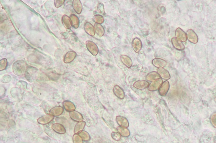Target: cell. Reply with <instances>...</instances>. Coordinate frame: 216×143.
Instances as JSON below:
<instances>
[{
  "label": "cell",
  "instance_id": "cell-35",
  "mask_svg": "<svg viewBox=\"0 0 216 143\" xmlns=\"http://www.w3.org/2000/svg\"><path fill=\"white\" fill-rule=\"evenodd\" d=\"M111 137L114 140L116 141H119L121 139V135L119 133L116 132H112L111 134Z\"/></svg>",
  "mask_w": 216,
  "mask_h": 143
},
{
  "label": "cell",
  "instance_id": "cell-20",
  "mask_svg": "<svg viewBox=\"0 0 216 143\" xmlns=\"http://www.w3.org/2000/svg\"><path fill=\"white\" fill-rule=\"evenodd\" d=\"M73 7L74 11L78 14H80L82 12V4L81 1L80 0H74L73 1Z\"/></svg>",
  "mask_w": 216,
  "mask_h": 143
},
{
  "label": "cell",
  "instance_id": "cell-7",
  "mask_svg": "<svg viewBox=\"0 0 216 143\" xmlns=\"http://www.w3.org/2000/svg\"><path fill=\"white\" fill-rule=\"evenodd\" d=\"M175 36L182 42H185L187 40L186 34L180 28H178L176 30Z\"/></svg>",
  "mask_w": 216,
  "mask_h": 143
},
{
  "label": "cell",
  "instance_id": "cell-2",
  "mask_svg": "<svg viewBox=\"0 0 216 143\" xmlns=\"http://www.w3.org/2000/svg\"><path fill=\"white\" fill-rule=\"evenodd\" d=\"M86 48L88 51L94 56L97 55L99 53V48L97 45L94 42L87 40L86 42Z\"/></svg>",
  "mask_w": 216,
  "mask_h": 143
},
{
  "label": "cell",
  "instance_id": "cell-1",
  "mask_svg": "<svg viewBox=\"0 0 216 143\" xmlns=\"http://www.w3.org/2000/svg\"><path fill=\"white\" fill-rule=\"evenodd\" d=\"M12 71L14 74L19 76H23L26 74L28 69V64L25 61H17L13 64Z\"/></svg>",
  "mask_w": 216,
  "mask_h": 143
},
{
  "label": "cell",
  "instance_id": "cell-15",
  "mask_svg": "<svg viewBox=\"0 0 216 143\" xmlns=\"http://www.w3.org/2000/svg\"><path fill=\"white\" fill-rule=\"evenodd\" d=\"M85 31L89 35L91 36H94L95 34V30L94 27L90 23H86L84 26Z\"/></svg>",
  "mask_w": 216,
  "mask_h": 143
},
{
  "label": "cell",
  "instance_id": "cell-25",
  "mask_svg": "<svg viewBox=\"0 0 216 143\" xmlns=\"http://www.w3.org/2000/svg\"><path fill=\"white\" fill-rule=\"evenodd\" d=\"M161 78L160 75L156 71H152L148 73L146 76V79L147 81H152Z\"/></svg>",
  "mask_w": 216,
  "mask_h": 143
},
{
  "label": "cell",
  "instance_id": "cell-23",
  "mask_svg": "<svg viewBox=\"0 0 216 143\" xmlns=\"http://www.w3.org/2000/svg\"><path fill=\"white\" fill-rule=\"evenodd\" d=\"M62 23L66 29L70 28L72 26V23H71L70 17L66 15L63 16Z\"/></svg>",
  "mask_w": 216,
  "mask_h": 143
},
{
  "label": "cell",
  "instance_id": "cell-34",
  "mask_svg": "<svg viewBox=\"0 0 216 143\" xmlns=\"http://www.w3.org/2000/svg\"><path fill=\"white\" fill-rule=\"evenodd\" d=\"M210 121L213 127L216 128V112H214L211 115Z\"/></svg>",
  "mask_w": 216,
  "mask_h": 143
},
{
  "label": "cell",
  "instance_id": "cell-17",
  "mask_svg": "<svg viewBox=\"0 0 216 143\" xmlns=\"http://www.w3.org/2000/svg\"><path fill=\"white\" fill-rule=\"evenodd\" d=\"M70 117L73 121L77 122H81L83 120V118L82 115L79 112L77 111H73L69 114Z\"/></svg>",
  "mask_w": 216,
  "mask_h": 143
},
{
  "label": "cell",
  "instance_id": "cell-37",
  "mask_svg": "<svg viewBox=\"0 0 216 143\" xmlns=\"http://www.w3.org/2000/svg\"><path fill=\"white\" fill-rule=\"evenodd\" d=\"M214 101H215V102H216V97L215 98Z\"/></svg>",
  "mask_w": 216,
  "mask_h": 143
},
{
  "label": "cell",
  "instance_id": "cell-31",
  "mask_svg": "<svg viewBox=\"0 0 216 143\" xmlns=\"http://www.w3.org/2000/svg\"><path fill=\"white\" fill-rule=\"evenodd\" d=\"M96 12L99 14L102 15H105V12L104 10V5L102 3H99L97 5L96 9Z\"/></svg>",
  "mask_w": 216,
  "mask_h": 143
},
{
  "label": "cell",
  "instance_id": "cell-8",
  "mask_svg": "<svg viewBox=\"0 0 216 143\" xmlns=\"http://www.w3.org/2000/svg\"><path fill=\"white\" fill-rule=\"evenodd\" d=\"M149 85L150 83L146 80H139L134 83L133 86L136 89L142 90L148 88Z\"/></svg>",
  "mask_w": 216,
  "mask_h": 143
},
{
  "label": "cell",
  "instance_id": "cell-33",
  "mask_svg": "<svg viewBox=\"0 0 216 143\" xmlns=\"http://www.w3.org/2000/svg\"><path fill=\"white\" fill-rule=\"evenodd\" d=\"M73 140L74 143H83L82 138L78 134H74L73 137Z\"/></svg>",
  "mask_w": 216,
  "mask_h": 143
},
{
  "label": "cell",
  "instance_id": "cell-14",
  "mask_svg": "<svg viewBox=\"0 0 216 143\" xmlns=\"http://www.w3.org/2000/svg\"><path fill=\"white\" fill-rule=\"evenodd\" d=\"M77 53L75 52L70 51L64 55V61L65 63H70L75 59Z\"/></svg>",
  "mask_w": 216,
  "mask_h": 143
},
{
  "label": "cell",
  "instance_id": "cell-12",
  "mask_svg": "<svg viewBox=\"0 0 216 143\" xmlns=\"http://www.w3.org/2000/svg\"><path fill=\"white\" fill-rule=\"evenodd\" d=\"M152 64L157 68H164L167 65V62L164 59L160 58H155L152 61Z\"/></svg>",
  "mask_w": 216,
  "mask_h": 143
},
{
  "label": "cell",
  "instance_id": "cell-11",
  "mask_svg": "<svg viewBox=\"0 0 216 143\" xmlns=\"http://www.w3.org/2000/svg\"><path fill=\"white\" fill-rule=\"evenodd\" d=\"M171 42L174 47L177 50H183L185 49V46L183 43L176 37L172 38Z\"/></svg>",
  "mask_w": 216,
  "mask_h": 143
},
{
  "label": "cell",
  "instance_id": "cell-9",
  "mask_svg": "<svg viewBox=\"0 0 216 143\" xmlns=\"http://www.w3.org/2000/svg\"><path fill=\"white\" fill-rule=\"evenodd\" d=\"M54 119V117L51 115H45L40 117L37 120L39 124L42 125H46L49 124Z\"/></svg>",
  "mask_w": 216,
  "mask_h": 143
},
{
  "label": "cell",
  "instance_id": "cell-30",
  "mask_svg": "<svg viewBox=\"0 0 216 143\" xmlns=\"http://www.w3.org/2000/svg\"><path fill=\"white\" fill-rule=\"evenodd\" d=\"M93 19L96 23L99 24L103 23L105 20L103 16L99 14L94 16Z\"/></svg>",
  "mask_w": 216,
  "mask_h": 143
},
{
  "label": "cell",
  "instance_id": "cell-32",
  "mask_svg": "<svg viewBox=\"0 0 216 143\" xmlns=\"http://www.w3.org/2000/svg\"><path fill=\"white\" fill-rule=\"evenodd\" d=\"M8 65V60L6 58H3L0 61V70H3L6 68Z\"/></svg>",
  "mask_w": 216,
  "mask_h": 143
},
{
  "label": "cell",
  "instance_id": "cell-5",
  "mask_svg": "<svg viewBox=\"0 0 216 143\" xmlns=\"http://www.w3.org/2000/svg\"><path fill=\"white\" fill-rule=\"evenodd\" d=\"M170 83L168 80L164 81L159 89H158L159 94L162 96H165L167 95L170 89Z\"/></svg>",
  "mask_w": 216,
  "mask_h": 143
},
{
  "label": "cell",
  "instance_id": "cell-19",
  "mask_svg": "<svg viewBox=\"0 0 216 143\" xmlns=\"http://www.w3.org/2000/svg\"><path fill=\"white\" fill-rule=\"evenodd\" d=\"M120 58H121V62L125 66L128 68H130L131 67L132 64H133V62H132L131 58L129 56L125 55H121Z\"/></svg>",
  "mask_w": 216,
  "mask_h": 143
},
{
  "label": "cell",
  "instance_id": "cell-16",
  "mask_svg": "<svg viewBox=\"0 0 216 143\" xmlns=\"http://www.w3.org/2000/svg\"><path fill=\"white\" fill-rule=\"evenodd\" d=\"M52 129L58 133L63 134L65 133L66 130L64 127L61 124L56 123L52 126Z\"/></svg>",
  "mask_w": 216,
  "mask_h": 143
},
{
  "label": "cell",
  "instance_id": "cell-18",
  "mask_svg": "<svg viewBox=\"0 0 216 143\" xmlns=\"http://www.w3.org/2000/svg\"><path fill=\"white\" fill-rule=\"evenodd\" d=\"M157 72L160 77L164 79H170V75L168 70L164 68H159L157 69Z\"/></svg>",
  "mask_w": 216,
  "mask_h": 143
},
{
  "label": "cell",
  "instance_id": "cell-28",
  "mask_svg": "<svg viewBox=\"0 0 216 143\" xmlns=\"http://www.w3.org/2000/svg\"><path fill=\"white\" fill-rule=\"evenodd\" d=\"M86 125V122L85 121H81V122H78L76 125L75 127H74V132L76 134L82 131L84 129Z\"/></svg>",
  "mask_w": 216,
  "mask_h": 143
},
{
  "label": "cell",
  "instance_id": "cell-10",
  "mask_svg": "<svg viewBox=\"0 0 216 143\" xmlns=\"http://www.w3.org/2000/svg\"><path fill=\"white\" fill-rule=\"evenodd\" d=\"M113 92L115 96L120 99H123L125 97L124 90L118 85H115L113 89Z\"/></svg>",
  "mask_w": 216,
  "mask_h": 143
},
{
  "label": "cell",
  "instance_id": "cell-4",
  "mask_svg": "<svg viewBox=\"0 0 216 143\" xmlns=\"http://www.w3.org/2000/svg\"><path fill=\"white\" fill-rule=\"evenodd\" d=\"M163 83V80L161 78L154 80L150 83L148 87V90L151 92L157 91L160 88Z\"/></svg>",
  "mask_w": 216,
  "mask_h": 143
},
{
  "label": "cell",
  "instance_id": "cell-26",
  "mask_svg": "<svg viewBox=\"0 0 216 143\" xmlns=\"http://www.w3.org/2000/svg\"><path fill=\"white\" fill-rule=\"evenodd\" d=\"M117 131L121 136L124 137H128L130 136V132L127 128L118 127L117 128Z\"/></svg>",
  "mask_w": 216,
  "mask_h": 143
},
{
  "label": "cell",
  "instance_id": "cell-3",
  "mask_svg": "<svg viewBox=\"0 0 216 143\" xmlns=\"http://www.w3.org/2000/svg\"><path fill=\"white\" fill-rule=\"evenodd\" d=\"M187 39L189 41L194 44H196L199 41V37L196 32L192 29H189L187 31Z\"/></svg>",
  "mask_w": 216,
  "mask_h": 143
},
{
  "label": "cell",
  "instance_id": "cell-21",
  "mask_svg": "<svg viewBox=\"0 0 216 143\" xmlns=\"http://www.w3.org/2000/svg\"><path fill=\"white\" fill-rule=\"evenodd\" d=\"M64 109L61 106H57L53 108L49 111L50 115L53 116H59L63 113Z\"/></svg>",
  "mask_w": 216,
  "mask_h": 143
},
{
  "label": "cell",
  "instance_id": "cell-13",
  "mask_svg": "<svg viewBox=\"0 0 216 143\" xmlns=\"http://www.w3.org/2000/svg\"><path fill=\"white\" fill-rule=\"evenodd\" d=\"M116 121L120 127L128 128L129 127V122L127 118L123 116H117L116 117Z\"/></svg>",
  "mask_w": 216,
  "mask_h": 143
},
{
  "label": "cell",
  "instance_id": "cell-36",
  "mask_svg": "<svg viewBox=\"0 0 216 143\" xmlns=\"http://www.w3.org/2000/svg\"><path fill=\"white\" fill-rule=\"evenodd\" d=\"M64 0H55L54 1L55 6L56 8L59 7L64 4Z\"/></svg>",
  "mask_w": 216,
  "mask_h": 143
},
{
  "label": "cell",
  "instance_id": "cell-6",
  "mask_svg": "<svg viewBox=\"0 0 216 143\" xmlns=\"http://www.w3.org/2000/svg\"><path fill=\"white\" fill-rule=\"evenodd\" d=\"M132 47L134 52L136 53H138L141 51L142 48V43L140 38L135 37L132 40Z\"/></svg>",
  "mask_w": 216,
  "mask_h": 143
},
{
  "label": "cell",
  "instance_id": "cell-24",
  "mask_svg": "<svg viewBox=\"0 0 216 143\" xmlns=\"http://www.w3.org/2000/svg\"><path fill=\"white\" fill-rule=\"evenodd\" d=\"M94 27L95 33L99 36L102 37L104 35L105 29H104V28L101 24L95 23Z\"/></svg>",
  "mask_w": 216,
  "mask_h": 143
},
{
  "label": "cell",
  "instance_id": "cell-29",
  "mask_svg": "<svg viewBox=\"0 0 216 143\" xmlns=\"http://www.w3.org/2000/svg\"><path fill=\"white\" fill-rule=\"evenodd\" d=\"M79 135L82 138L83 140L85 141V142H87V141H89L90 140V136H89L88 133L86 132V131H81V132H80Z\"/></svg>",
  "mask_w": 216,
  "mask_h": 143
},
{
  "label": "cell",
  "instance_id": "cell-27",
  "mask_svg": "<svg viewBox=\"0 0 216 143\" xmlns=\"http://www.w3.org/2000/svg\"><path fill=\"white\" fill-rule=\"evenodd\" d=\"M71 20L72 25L74 28L77 29L79 26L80 21L78 17L74 14H71L70 16Z\"/></svg>",
  "mask_w": 216,
  "mask_h": 143
},
{
  "label": "cell",
  "instance_id": "cell-22",
  "mask_svg": "<svg viewBox=\"0 0 216 143\" xmlns=\"http://www.w3.org/2000/svg\"><path fill=\"white\" fill-rule=\"evenodd\" d=\"M64 108L66 111L68 112H72L75 109V106L72 102L69 101H65L63 103Z\"/></svg>",
  "mask_w": 216,
  "mask_h": 143
}]
</instances>
